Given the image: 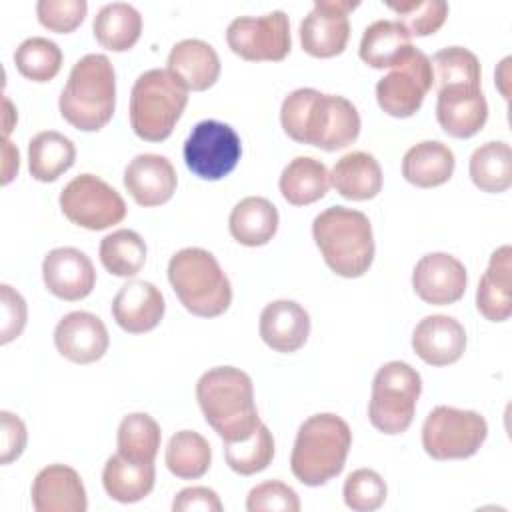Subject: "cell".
Returning a JSON list of instances; mask_svg holds the SVG:
<instances>
[{
  "label": "cell",
  "instance_id": "4fadbf2b",
  "mask_svg": "<svg viewBox=\"0 0 512 512\" xmlns=\"http://www.w3.org/2000/svg\"><path fill=\"white\" fill-rule=\"evenodd\" d=\"M226 42L244 60L278 62L292 48L290 22L284 10L264 16H238L226 28Z\"/></svg>",
  "mask_w": 512,
  "mask_h": 512
},
{
  "label": "cell",
  "instance_id": "277c9868",
  "mask_svg": "<svg viewBox=\"0 0 512 512\" xmlns=\"http://www.w3.org/2000/svg\"><path fill=\"white\" fill-rule=\"evenodd\" d=\"M312 236L332 272L344 278L362 276L374 260V236L364 212L330 206L312 222Z\"/></svg>",
  "mask_w": 512,
  "mask_h": 512
},
{
  "label": "cell",
  "instance_id": "ba28073f",
  "mask_svg": "<svg viewBox=\"0 0 512 512\" xmlns=\"http://www.w3.org/2000/svg\"><path fill=\"white\" fill-rule=\"evenodd\" d=\"M422 392L420 374L406 362H386L372 380L368 418L384 434H402L414 420Z\"/></svg>",
  "mask_w": 512,
  "mask_h": 512
},
{
  "label": "cell",
  "instance_id": "5b68a950",
  "mask_svg": "<svg viewBox=\"0 0 512 512\" xmlns=\"http://www.w3.org/2000/svg\"><path fill=\"white\" fill-rule=\"evenodd\" d=\"M352 446V432L344 418L322 412L306 418L296 434L290 468L306 486H322L338 476Z\"/></svg>",
  "mask_w": 512,
  "mask_h": 512
},
{
  "label": "cell",
  "instance_id": "7dc6e473",
  "mask_svg": "<svg viewBox=\"0 0 512 512\" xmlns=\"http://www.w3.org/2000/svg\"><path fill=\"white\" fill-rule=\"evenodd\" d=\"M174 512H222V502L218 494L206 486H192L184 488L176 494L172 502Z\"/></svg>",
  "mask_w": 512,
  "mask_h": 512
},
{
  "label": "cell",
  "instance_id": "ffe728a7",
  "mask_svg": "<svg viewBox=\"0 0 512 512\" xmlns=\"http://www.w3.org/2000/svg\"><path fill=\"white\" fill-rule=\"evenodd\" d=\"M166 304L162 292L146 280H130L112 300L116 324L130 334H144L156 328L164 316Z\"/></svg>",
  "mask_w": 512,
  "mask_h": 512
},
{
  "label": "cell",
  "instance_id": "8fae6325",
  "mask_svg": "<svg viewBox=\"0 0 512 512\" xmlns=\"http://www.w3.org/2000/svg\"><path fill=\"white\" fill-rule=\"evenodd\" d=\"M182 152L192 174L202 180H220L236 168L242 156V142L230 124L202 120L188 134Z\"/></svg>",
  "mask_w": 512,
  "mask_h": 512
},
{
  "label": "cell",
  "instance_id": "30bf717a",
  "mask_svg": "<svg viewBox=\"0 0 512 512\" xmlns=\"http://www.w3.org/2000/svg\"><path fill=\"white\" fill-rule=\"evenodd\" d=\"M60 208L72 224L86 230L110 228L126 216L124 198L94 174L72 178L60 192Z\"/></svg>",
  "mask_w": 512,
  "mask_h": 512
},
{
  "label": "cell",
  "instance_id": "ee69618b",
  "mask_svg": "<svg viewBox=\"0 0 512 512\" xmlns=\"http://www.w3.org/2000/svg\"><path fill=\"white\" fill-rule=\"evenodd\" d=\"M86 0H38L36 14L44 28L52 32H72L86 16Z\"/></svg>",
  "mask_w": 512,
  "mask_h": 512
},
{
  "label": "cell",
  "instance_id": "d6a6232c",
  "mask_svg": "<svg viewBox=\"0 0 512 512\" xmlns=\"http://www.w3.org/2000/svg\"><path fill=\"white\" fill-rule=\"evenodd\" d=\"M96 40L114 52H124L136 44L142 32V16L128 2H110L98 10L92 22Z\"/></svg>",
  "mask_w": 512,
  "mask_h": 512
},
{
  "label": "cell",
  "instance_id": "74e56055",
  "mask_svg": "<svg viewBox=\"0 0 512 512\" xmlns=\"http://www.w3.org/2000/svg\"><path fill=\"white\" fill-rule=\"evenodd\" d=\"M226 464L242 476L262 472L274 458V438L266 424H260L248 438L224 442Z\"/></svg>",
  "mask_w": 512,
  "mask_h": 512
},
{
  "label": "cell",
  "instance_id": "f546056e",
  "mask_svg": "<svg viewBox=\"0 0 512 512\" xmlns=\"http://www.w3.org/2000/svg\"><path fill=\"white\" fill-rule=\"evenodd\" d=\"M278 186L286 202L306 206L326 196L330 188V174L324 162L312 156H296L284 166Z\"/></svg>",
  "mask_w": 512,
  "mask_h": 512
},
{
  "label": "cell",
  "instance_id": "1f68e13d",
  "mask_svg": "<svg viewBox=\"0 0 512 512\" xmlns=\"http://www.w3.org/2000/svg\"><path fill=\"white\" fill-rule=\"evenodd\" d=\"M74 160V142L56 130L38 132L28 144V168L32 178L40 182H54Z\"/></svg>",
  "mask_w": 512,
  "mask_h": 512
},
{
  "label": "cell",
  "instance_id": "52a82bcc",
  "mask_svg": "<svg viewBox=\"0 0 512 512\" xmlns=\"http://www.w3.org/2000/svg\"><path fill=\"white\" fill-rule=\"evenodd\" d=\"M188 102V88L168 70L142 72L130 92V126L146 142L166 140Z\"/></svg>",
  "mask_w": 512,
  "mask_h": 512
},
{
  "label": "cell",
  "instance_id": "3957f363",
  "mask_svg": "<svg viewBox=\"0 0 512 512\" xmlns=\"http://www.w3.org/2000/svg\"><path fill=\"white\" fill-rule=\"evenodd\" d=\"M62 118L82 132L106 126L116 108V74L104 54H86L70 70L60 92Z\"/></svg>",
  "mask_w": 512,
  "mask_h": 512
},
{
  "label": "cell",
  "instance_id": "c3c4849f",
  "mask_svg": "<svg viewBox=\"0 0 512 512\" xmlns=\"http://www.w3.org/2000/svg\"><path fill=\"white\" fill-rule=\"evenodd\" d=\"M2 156H4V164H2V184H8L14 174L18 172L20 166V156L18 150L12 146V142L8 138H4L2 142Z\"/></svg>",
  "mask_w": 512,
  "mask_h": 512
},
{
  "label": "cell",
  "instance_id": "d590c367",
  "mask_svg": "<svg viewBox=\"0 0 512 512\" xmlns=\"http://www.w3.org/2000/svg\"><path fill=\"white\" fill-rule=\"evenodd\" d=\"M100 262L114 276H134L146 262V244L134 230L120 228L100 242Z\"/></svg>",
  "mask_w": 512,
  "mask_h": 512
},
{
  "label": "cell",
  "instance_id": "e575fe53",
  "mask_svg": "<svg viewBox=\"0 0 512 512\" xmlns=\"http://www.w3.org/2000/svg\"><path fill=\"white\" fill-rule=\"evenodd\" d=\"M212 450L208 440L194 430L176 432L166 446V466L182 480H194L208 472Z\"/></svg>",
  "mask_w": 512,
  "mask_h": 512
},
{
  "label": "cell",
  "instance_id": "7c38bea8",
  "mask_svg": "<svg viewBox=\"0 0 512 512\" xmlns=\"http://www.w3.org/2000/svg\"><path fill=\"white\" fill-rule=\"evenodd\" d=\"M432 84L434 74L430 58L422 50L412 46L392 66V70L378 80V106L394 118H408L420 110L424 96L428 94Z\"/></svg>",
  "mask_w": 512,
  "mask_h": 512
},
{
  "label": "cell",
  "instance_id": "603a6c76",
  "mask_svg": "<svg viewBox=\"0 0 512 512\" xmlns=\"http://www.w3.org/2000/svg\"><path fill=\"white\" fill-rule=\"evenodd\" d=\"M260 338L276 352L300 350L310 334V316L294 300H274L260 314Z\"/></svg>",
  "mask_w": 512,
  "mask_h": 512
},
{
  "label": "cell",
  "instance_id": "8d00e7d4",
  "mask_svg": "<svg viewBox=\"0 0 512 512\" xmlns=\"http://www.w3.org/2000/svg\"><path fill=\"white\" fill-rule=\"evenodd\" d=\"M160 438V426L150 414H128L118 426V454L134 462H154L160 448Z\"/></svg>",
  "mask_w": 512,
  "mask_h": 512
},
{
  "label": "cell",
  "instance_id": "bcb514c9",
  "mask_svg": "<svg viewBox=\"0 0 512 512\" xmlns=\"http://www.w3.org/2000/svg\"><path fill=\"white\" fill-rule=\"evenodd\" d=\"M0 430H2L0 432V436H2L0 462L2 464H10L26 448V440H28L26 426H24V422L16 414H12L8 410H2L0 412Z\"/></svg>",
  "mask_w": 512,
  "mask_h": 512
},
{
  "label": "cell",
  "instance_id": "9a60e30c",
  "mask_svg": "<svg viewBox=\"0 0 512 512\" xmlns=\"http://www.w3.org/2000/svg\"><path fill=\"white\" fill-rule=\"evenodd\" d=\"M464 264L446 252H430L422 256L412 272V288L420 300L434 306L458 302L466 292Z\"/></svg>",
  "mask_w": 512,
  "mask_h": 512
},
{
  "label": "cell",
  "instance_id": "7402d4cb",
  "mask_svg": "<svg viewBox=\"0 0 512 512\" xmlns=\"http://www.w3.org/2000/svg\"><path fill=\"white\" fill-rule=\"evenodd\" d=\"M176 170L166 156L138 154L124 170V186L140 206H160L176 190Z\"/></svg>",
  "mask_w": 512,
  "mask_h": 512
},
{
  "label": "cell",
  "instance_id": "4316f807",
  "mask_svg": "<svg viewBox=\"0 0 512 512\" xmlns=\"http://www.w3.org/2000/svg\"><path fill=\"white\" fill-rule=\"evenodd\" d=\"M154 480V462H134L122 454L110 456L102 470V484L106 494L122 504L146 498L154 488Z\"/></svg>",
  "mask_w": 512,
  "mask_h": 512
},
{
  "label": "cell",
  "instance_id": "8992f818",
  "mask_svg": "<svg viewBox=\"0 0 512 512\" xmlns=\"http://www.w3.org/2000/svg\"><path fill=\"white\" fill-rule=\"evenodd\" d=\"M168 280L194 316L214 318L228 310L232 286L216 256L204 248H182L168 262Z\"/></svg>",
  "mask_w": 512,
  "mask_h": 512
},
{
  "label": "cell",
  "instance_id": "681fc988",
  "mask_svg": "<svg viewBox=\"0 0 512 512\" xmlns=\"http://www.w3.org/2000/svg\"><path fill=\"white\" fill-rule=\"evenodd\" d=\"M4 108H6V122H4V138H8L10 130H12V124H10V116H12V104L8 98H4Z\"/></svg>",
  "mask_w": 512,
  "mask_h": 512
},
{
  "label": "cell",
  "instance_id": "b9f144b4",
  "mask_svg": "<svg viewBox=\"0 0 512 512\" xmlns=\"http://www.w3.org/2000/svg\"><path fill=\"white\" fill-rule=\"evenodd\" d=\"M386 482L376 470L358 468L348 474L344 482V502L354 512L378 510L386 500Z\"/></svg>",
  "mask_w": 512,
  "mask_h": 512
},
{
  "label": "cell",
  "instance_id": "6da1fadb",
  "mask_svg": "<svg viewBox=\"0 0 512 512\" xmlns=\"http://www.w3.org/2000/svg\"><path fill=\"white\" fill-rule=\"evenodd\" d=\"M284 132L300 142L334 152L350 146L360 134V114L344 96L314 88L292 90L280 108Z\"/></svg>",
  "mask_w": 512,
  "mask_h": 512
},
{
  "label": "cell",
  "instance_id": "f6af8a7d",
  "mask_svg": "<svg viewBox=\"0 0 512 512\" xmlns=\"http://www.w3.org/2000/svg\"><path fill=\"white\" fill-rule=\"evenodd\" d=\"M0 302H2V326H0V342L8 344L18 338L26 326V302L24 298L8 284L0 286Z\"/></svg>",
  "mask_w": 512,
  "mask_h": 512
},
{
  "label": "cell",
  "instance_id": "f1b7e54d",
  "mask_svg": "<svg viewBox=\"0 0 512 512\" xmlns=\"http://www.w3.org/2000/svg\"><path fill=\"white\" fill-rule=\"evenodd\" d=\"M230 234L244 246H264L278 230V210L262 196L242 198L228 218Z\"/></svg>",
  "mask_w": 512,
  "mask_h": 512
},
{
  "label": "cell",
  "instance_id": "44dd1931",
  "mask_svg": "<svg viewBox=\"0 0 512 512\" xmlns=\"http://www.w3.org/2000/svg\"><path fill=\"white\" fill-rule=\"evenodd\" d=\"M32 506L38 512H86L88 500L80 474L64 464L42 468L32 482Z\"/></svg>",
  "mask_w": 512,
  "mask_h": 512
},
{
  "label": "cell",
  "instance_id": "484cf974",
  "mask_svg": "<svg viewBox=\"0 0 512 512\" xmlns=\"http://www.w3.org/2000/svg\"><path fill=\"white\" fill-rule=\"evenodd\" d=\"M330 184L348 200H370L382 190V168L372 154L354 150L334 164Z\"/></svg>",
  "mask_w": 512,
  "mask_h": 512
},
{
  "label": "cell",
  "instance_id": "7bdbcfd3",
  "mask_svg": "<svg viewBox=\"0 0 512 512\" xmlns=\"http://www.w3.org/2000/svg\"><path fill=\"white\" fill-rule=\"evenodd\" d=\"M248 512H298V494L280 480H268L254 486L246 498Z\"/></svg>",
  "mask_w": 512,
  "mask_h": 512
},
{
  "label": "cell",
  "instance_id": "cb8c5ba5",
  "mask_svg": "<svg viewBox=\"0 0 512 512\" xmlns=\"http://www.w3.org/2000/svg\"><path fill=\"white\" fill-rule=\"evenodd\" d=\"M168 72L188 90H208L220 76V58L208 42L186 38L172 46L168 54Z\"/></svg>",
  "mask_w": 512,
  "mask_h": 512
},
{
  "label": "cell",
  "instance_id": "5bb4252c",
  "mask_svg": "<svg viewBox=\"0 0 512 512\" xmlns=\"http://www.w3.org/2000/svg\"><path fill=\"white\" fill-rule=\"evenodd\" d=\"M356 6L358 2L350 0H316L300 22L304 52L314 58H332L344 52L350 38L348 12Z\"/></svg>",
  "mask_w": 512,
  "mask_h": 512
},
{
  "label": "cell",
  "instance_id": "9c48e42d",
  "mask_svg": "<svg viewBox=\"0 0 512 512\" xmlns=\"http://www.w3.org/2000/svg\"><path fill=\"white\" fill-rule=\"evenodd\" d=\"M488 436L484 416L474 410L436 406L424 420L422 446L434 460H462L474 456Z\"/></svg>",
  "mask_w": 512,
  "mask_h": 512
},
{
  "label": "cell",
  "instance_id": "e0dca14e",
  "mask_svg": "<svg viewBox=\"0 0 512 512\" xmlns=\"http://www.w3.org/2000/svg\"><path fill=\"white\" fill-rule=\"evenodd\" d=\"M54 344L66 360L92 364L106 354L110 338L104 322L96 314L74 310L56 324Z\"/></svg>",
  "mask_w": 512,
  "mask_h": 512
},
{
  "label": "cell",
  "instance_id": "4dcf8cb0",
  "mask_svg": "<svg viewBox=\"0 0 512 512\" xmlns=\"http://www.w3.org/2000/svg\"><path fill=\"white\" fill-rule=\"evenodd\" d=\"M410 48V34L400 22L376 20L366 26L358 54L372 68H392Z\"/></svg>",
  "mask_w": 512,
  "mask_h": 512
},
{
  "label": "cell",
  "instance_id": "7a4b0ae2",
  "mask_svg": "<svg viewBox=\"0 0 512 512\" xmlns=\"http://www.w3.org/2000/svg\"><path fill=\"white\" fill-rule=\"evenodd\" d=\"M196 398L206 422L224 442L248 438L262 422L254 404L252 380L234 366H216L196 384Z\"/></svg>",
  "mask_w": 512,
  "mask_h": 512
},
{
  "label": "cell",
  "instance_id": "f35d334b",
  "mask_svg": "<svg viewBox=\"0 0 512 512\" xmlns=\"http://www.w3.org/2000/svg\"><path fill=\"white\" fill-rule=\"evenodd\" d=\"M14 64L24 78L32 82H48L60 72L62 50L54 40L32 36L16 48Z\"/></svg>",
  "mask_w": 512,
  "mask_h": 512
},
{
  "label": "cell",
  "instance_id": "d4e9b609",
  "mask_svg": "<svg viewBox=\"0 0 512 512\" xmlns=\"http://www.w3.org/2000/svg\"><path fill=\"white\" fill-rule=\"evenodd\" d=\"M512 248H496L476 290V308L490 322H504L512 314Z\"/></svg>",
  "mask_w": 512,
  "mask_h": 512
},
{
  "label": "cell",
  "instance_id": "83f0119b",
  "mask_svg": "<svg viewBox=\"0 0 512 512\" xmlns=\"http://www.w3.org/2000/svg\"><path fill=\"white\" fill-rule=\"evenodd\" d=\"M454 166V152L446 144L424 140L404 154L402 176L418 188H432L448 182L454 174Z\"/></svg>",
  "mask_w": 512,
  "mask_h": 512
},
{
  "label": "cell",
  "instance_id": "836d02e7",
  "mask_svg": "<svg viewBox=\"0 0 512 512\" xmlns=\"http://www.w3.org/2000/svg\"><path fill=\"white\" fill-rule=\"evenodd\" d=\"M472 182L490 194H498L512 184V152L502 140L478 146L470 156L468 166Z\"/></svg>",
  "mask_w": 512,
  "mask_h": 512
},
{
  "label": "cell",
  "instance_id": "2e32d148",
  "mask_svg": "<svg viewBox=\"0 0 512 512\" xmlns=\"http://www.w3.org/2000/svg\"><path fill=\"white\" fill-rule=\"evenodd\" d=\"M42 278L54 296L74 302L86 298L96 284L92 260L78 248H54L42 260Z\"/></svg>",
  "mask_w": 512,
  "mask_h": 512
},
{
  "label": "cell",
  "instance_id": "ac0fdd59",
  "mask_svg": "<svg viewBox=\"0 0 512 512\" xmlns=\"http://www.w3.org/2000/svg\"><path fill=\"white\" fill-rule=\"evenodd\" d=\"M488 118V104L480 86H448L438 90L436 120L452 138H470Z\"/></svg>",
  "mask_w": 512,
  "mask_h": 512
},
{
  "label": "cell",
  "instance_id": "ab89813d",
  "mask_svg": "<svg viewBox=\"0 0 512 512\" xmlns=\"http://www.w3.org/2000/svg\"><path fill=\"white\" fill-rule=\"evenodd\" d=\"M430 64L436 90L448 86H480V62L474 52L462 46L438 50Z\"/></svg>",
  "mask_w": 512,
  "mask_h": 512
},
{
  "label": "cell",
  "instance_id": "d6986e66",
  "mask_svg": "<svg viewBox=\"0 0 512 512\" xmlns=\"http://www.w3.org/2000/svg\"><path fill=\"white\" fill-rule=\"evenodd\" d=\"M412 348L426 364L448 366L462 358L466 350V330L452 316L432 314L416 324Z\"/></svg>",
  "mask_w": 512,
  "mask_h": 512
},
{
  "label": "cell",
  "instance_id": "60d3db41",
  "mask_svg": "<svg viewBox=\"0 0 512 512\" xmlns=\"http://www.w3.org/2000/svg\"><path fill=\"white\" fill-rule=\"evenodd\" d=\"M396 12L398 20L410 36L434 34L448 16V4L444 0H404L386 2Z\"/></svg>",
  "mask_w": 512,
  "mask_h": 512
}]
</instances>
